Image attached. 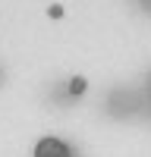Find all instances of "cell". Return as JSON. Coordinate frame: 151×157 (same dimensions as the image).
Instances as JSON below:
<instances>
[{
	"label": "cell",
	"mask_w": 151,
	"mask_h": 157,
	"mask_svg": "<svg viewBox=\"0 0 151 157\" xmlns=\"http://www.w3.org/2000/svg\"><path fill=\"white\" fill-rule=\"evenodd\" d=\"M47 16H50V19H60V16H63V6H57V3H54V6L47 10Z\"/></svg>",
	"instance_id": "3957f363"
},
{
	"label": "cell",
	"mask_w": 151,
	"mask_h": 157,
	"mask_svg": "<svg viewBox=\"0 0 151 157\" xmlns=\"http://www.w3.org/2000/svg\"><path fill=\"white\" fill-rule=\"evenodd\" d=\"M85 91H88V78L85 75H72L69 78V94L79 98V94H85Z\"/></svg>",
	"instance_id": "7a4b0ae2"
},
{
	"label": "cell",
	"mask_w": 151,
	"mask_h": 157,
	"mask_svg": "<svg viewBox=\"0 0 151 157\" xmlns=\"http://www.w3.org/2000/svg\"><path fill=\"white\" fill-rule=\"evenodd\" d=\"M32 157H72V148L63 138H57V135H44V138L35 141Z\"/></svg>",
	"instance_id": "6da1fadb"
}]
</instances>
